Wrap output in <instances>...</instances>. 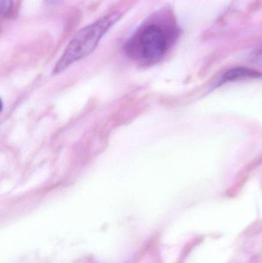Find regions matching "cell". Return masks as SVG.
Returning a JSON list of instances; mask_svg holds the SVG:
<instances>
[{
    "mask_svg": "<svg viewBox=\"0 0 262 263\" xmlns=\"http://www.w3.org/2000/svg\"><path fill=\"white\" fill-rule=\"evenodd\" d=\"M178 36L175 22L164 13L148 18L126 42V55L143 66L158 63Z\"/></svg>",
    "mask_w": 262,
    "mask_h": 263,
    "instance_id": "1",
    "label": "cell"
},
{
    "mask_svg": "<svg viewBox=\"0 0 262 263\" xmlns=\"http://www.w3.org/2000/svg\"><path fill=\"white\" fill-rule=\"evenodd\" d=\"M121 15L118 12H112L80 29L57 62L53 73L63 72L73 63L92 53L103 35L120 20Z\"/></svg>",
    "mask_w": 262,
    "mask_h": 263,
    "instance_id": "2",
    "label": "cell"
},
{
    "mask_svg": "<svg viewBox=\"0 0 262 263\" xmlns=\"http://www.w3.org/2000/svg\"><path fill=\"white\" fill-rule=\"evenodd\" d=\"M262 73L258 71L247 67H235L226 71L220 79L218 85L230 82L240 81L249 79L261 78Z\"/></svg>",
    "mask_w": 262,
    "mask_h": 263,
    "instance_id": "3",
    "label": "cell"
},
{
    "mask_svg": "<svg viewBox=\"0 0 262 263\" xmlns=\"http://www.w3.org/2000/svg\"><path fill=\"white\" fill-rule=\"evenodd\" d=\"M0 5H1V16H9L13 9L12 0H0Z\"/></svg>",
    "mask_w": 262,
    "mask_h": 263,
    "instance_id": "4",
    "label": "cell"
},
{
    "mask_svg": "<svg viewBox=\"0 0 262 263\" xmlns=\"http://www.w3.org/2000/svg\"><path fill=\"white\" fill-rule=\"evenodd\" d=\"M255 57L262 60V46L255 52Z\"/></svg>",
    "mask_w": 262,
    "mask_h": 263,
    "instance_id": "5",
    "label": "cell"
}]
</instances>
